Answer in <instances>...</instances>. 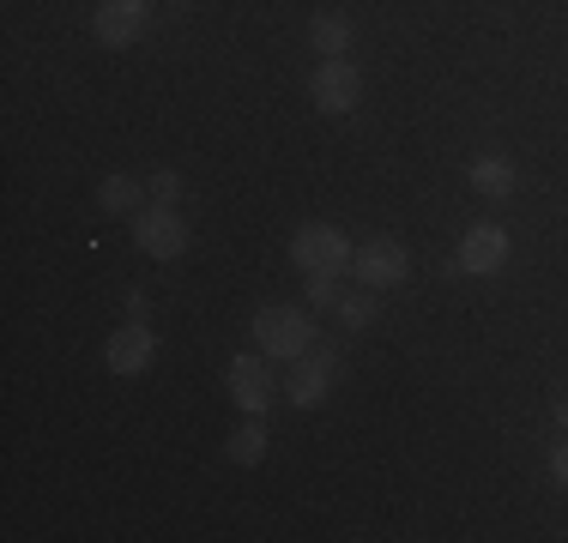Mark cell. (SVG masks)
Here are the masks:
<instances>
[{
  "instance_id": "cell-1",
  "label": "cell",
  "mask_w": 568,
  "mask_h": 543,
  "mask_svg": "<svg viewBox=\"0 0 568 543\" xmlns=\"http://www.w3.org/2000/svg\"><path fill=\"white\" fill-rule=\"evenodd\" d=\"M315 315L308 308H291V303H266L254 308V345H261V357L273 362H296L303 350H315Z\"/></svg>"
},
{
  "instance_id": "cell-2",
  "label": "cell",
  "mask_w": 568,
  "mask_h": 543,
  "mask_svg": "<svg viewBox=\"0 0 568 543\" xmlns=\"http://www.w3.org/2000/svg\"><path fill=\"white\" fill-rule=\"evenodd\" d=\"M351 272H357L363 290H399V284L412 278V254H405L399 236H375L351 254Z\"/></svg>"
},
{
  "instance_id": "cell-3",
  "label": "cell",
  "mask_w": 568,
  "mask_h": 543,
  "mask_svg": "<svg viewBox=\"0 0 568 543\" xmlns=\"http://www.w3.org/2000/svg\"><path fill=\"white\" fill-rule=\"evenodd\" d=\"M224 387H230V399H236L248 417H266V411H273V399H278L273 357H261V350H254V357H230Z\"/></svg>"
},
{
  "instance_id": "cell-4",
  "label": "cell",
  "mask_w": 568,
  "mask_h": 543,
  "mask_svg": "<svg viewBox=\"0 0 568 543\" xmlns=\"http://www.w3.org/2000/svg\"><path fill=\"white\" fill-rule=\"evenodd\" d=\"M333 380H339V350H303V357L291 362V380H284V399L296 404V411H315L321 399L333 392Z\"/></svg>"
},
{
  "instance_id": "cell-5",
  "label": "cell",
  "mask_w": 568,
  "mask_h": 543,
  "mask_svg": "<svg viewBox=\"0 0 568 543\" xmlns=\"http://www.w3.org/2000/svg\"><path fill=\"white\" fill-rule=\"evenodd\" d=\"M351 254H357V248L345 242L339 224H303L291 236V260L303 266V272H345Z\"/></svg>"
},
{
  "instance_id": "cell-6",
  "label": "cell",
  "mask_w": 568,
  "mask_h": 543,
  "mask_svg": "<svg viewBox=\"0 0 568 543\" xmlns=\"http://www.w3.org/2000/svg\"><path fill=\"white\" fill-rule=\"evenodd\" d=\"M308 98H315L321 115H351L357 98H363V73L345 61V54H339V61H321L315 79H308Z\"/></svg>"
},
{
  "instance_id": "cell-7",
  "label": "cell",
  "mask_w": 568,
  "mask_h": 543,
  "mask_svg": "<svg viewBox=\"0 0 568 543\" xmlns=\"http://www.w3.org/2000/svg\"><path fill=\"white\" fill-rule=\"evenodd\" d=\"M133 236H140V248L152 254V260H182L187 254V217L175 206H145L133 217Z\"/></svg>"
},
{
  "instance_id": "cell-8",
  "label": "cell",
  "mask_w": 568,
  "mask_h": 543,
  "mask_svg": "<svg viewBox=\"0 0 568 543\" xmlns=\"http://www.w3.org/2000/svg\"><path fill=\"white\" fill-rule=\"evenodd\" d=\"M91 37H98L103 49H133L145 37V0H98Z\"/></svg>"
},
{
  "instance_id": "cell-9",
  "label": "cell",
  "mask_w": 568,
  "mask_h": 543,
  "mask_svg": "<svg viewBox=\"0 0 568 543\" xmlns=\"http://www.w3.org/2000/svg\"><path fill=\"white\" fill-rule=\"evenodd\" d=\"M508 266V229L503 224H471L466 236H459V272H471V278H490V272Z\"/></svg>"
},
{
  "instance_id": "cell-10",
  "label": "cell",
  "mask_w": 568,
  "mask_h": 543,
  "mask_svg": "<svg viewBox=\"0 0 568 543\" xmlns=\"http://www.w3.org/2000/svg\"><path fill=\"white\" fill-rule=\"evenodd\" d=\"M152 357H158V338L145 332V320H128L121 332L110 338V350H103V362H110V375H145L152 369Z\"/></svg>"
},
{
  "instance_id": "cell-11",
  "label": "cell",
  "mask_w": 568,
  "mask_h": 543,
  "mask_svg": "<svg viewBox=\"0 0 568 543\" xmlns=\"http://www.w3.org/2000/svg\"><path fill=\"white\" fill-rule=\"evenodd\" d=\"M466 182H471V194L503 206V199H514V187H520V170H514V157H503V152H484V157H471Z\"/></svg>"
},
{
  "instance_id": "cell-12",
  "label": "cell",
  "mask_w": 568,
  "mask_h": 543,
  "mask_svg": "<svg viewBox=\"0 0 568 543\" xmlns=\"http://www.w3.org/2000/svg\"><path fill=\"white\" fill-rule=\"evenodd\" d=\"M308 43H315L321 61H339L351 49V19L345 12H315V19H308Z\"/></svg>"
},
{
  "instance_id": "cell-13",
  "label": "cell",
  "mask_w": 568,
  "mask_h": 543,
  "mask_svg": "<svg viewBox=\"0 0 568 543\" xmlns=\"http://www.w3.org/2000/svg\"><path fill=\"white\" fill-rule=\"evenodd\" d=\"M140 199H145V182H133V175H103L98 206L110 217H140Z\"/></svg>"
},
{
  "instance_id": "cell-14",
  "label": "cell",
  "mask_w": 568,
  "mask_h": 543,
  "mask_svg": "<svg viewBox=\"0 0 568 543\" xmlns=\"http://www.w3.org/2000/svg\"><path fill=\"white\" fill-rule=\"evenodd\" d=\"M224 453H230V465H261V459H266V423H261V417H248V423L230 429Z\"/></svg>"
},
{
  "instance_id": "cell-15",
  "label": "cell",
  "mask_w": 568,
  "mask_h": 543,
  "mask_svg": "<svg viewBox=\"0 0 568 543\" xmlns=\"http://www.w3.org/2000/svg\"><path fill=\"white\" fill-rule=\"evenodd\" d=\"M303 296H308V308H339V296H345L339 290V272H308V290Z\"/></svg>"
},
{
  "instance_id": "cell-16",
  "label": "cell",
  "mask_w": 568,
  "mask_h": 543,
  "mask_svg": "<svg viewBox=\"0 0 568 543\" xmlns=\"http://www.w3.org/2000/svg\"><path fill=\"white\" fill-rule=\"evenodd\" d=\"M339 320H345V326H363V320H375V290L339 296Z\"/></svg>"
},
{
  "instance_id": "cell-17",
  "label": "cell",
  "mask_w": 568,
  "mask_h": 543,
  "mask_svg": "<svg viewBox=\"0 0 568 543\" xmlns=\"http://www.w3.org/2000/svg\"><path fill=\"white\" fill-rule=\"evenodd\" d=\"M145 194H158V206H175V194H182V175H175V170H158L152 182H145Z\"/></svg>"
},
{
  "instance_id": "cell-18",
  "label": "cell",
  "mask_w": 568,
  "mask_h": 543,
  "mask_svg": "<svg viewBox=\"0 0 568 543\" xmlns=\"http://www.w3.org/2000/svg\"><path fill=\"white\" fill-rule=\"evenodd\" d=\"M550 478H557V483L568 489V434L557 441V453H550Z\"/></svg>"
},
{
  "instance_id": "cell-19",
  "label": "cell",
  "mask_w": 568,
  "mask_h": 543,
  "mask_svg": "<svg viewBox=\"0 0 568 543\" xmlns=\"http://www.w3.org/2000/svg\"><path fill=\"white\" fill-rule=\"evenodd\" d=\"M550 417H557V429L568 434V399H557V404H550Z\"/></svg>"
}]
</instances>
